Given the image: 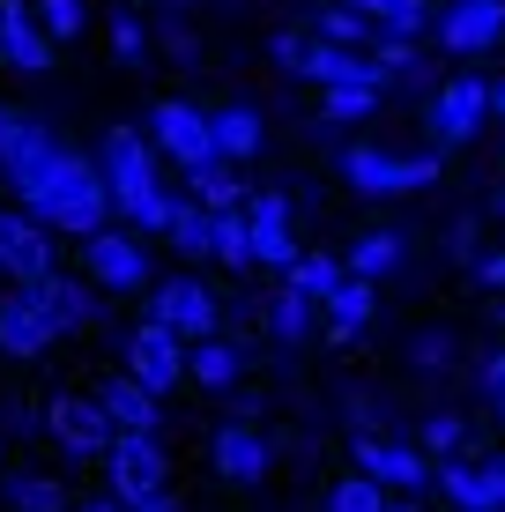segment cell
<instances>
[{"instance_id":"cell-21","label":"cell","mask_w":505,"mask_h":512,"mask_svg":"<svg viewBox=\"0 0 505 512\" xmlns=\"http://www.w3.org/2000/svg\"><path fill=\"white\" fill-rule=\"evenodd\" d=\"M97 401H104V409H112V423H119V431H156V386H142V379H104L97 386Z\"/></svg>"},{"instance_id":"cell-32","label":"cell","mask_w":505,"mask_h":512,"mask_svg":"<svg viewBox=\"0 0 505 512\" xmlns=\"http://www.w3.org/2000/svg\"><path fill=\"white\" fill-rule=\"evenodd\" d=\"M394 498H387V483H379V475H350V483H335V498H327V512H387Z\"/></svg>"},{"instance_id":"cell-17","label":"cell","mask_w":505,"mask_h":512,"mask_svg":"<svg viewBox=\"0 0 505 512\" xmlns=\"http://www.w3.org/2000/svg\"><path fill=\"white\" fill-rule=\"evenodd\" d=\"M439 38L454 45V52H483V45H498V38H505V0H446Z\"/></svg>"},{"instance_id":"cell-20","label":"cell","mask_w":505,"mask_h":512,"mask_svg":"<svg viewBox=\"0 0 505 512\" xmlns=\"http://www.w3.org/2000/svg\"><path fill=\"white\" fill-rule=\"evenodd\" d=\"M372 305H379V297H372V275H342L335 282V290H327L320 297V312H327V327H335V334H357V327H372Z\"/></svg>"},{"instance_id":"cell-3","label":"cell","mask_w":505,"mask_h":512,"mask_svg":"<svg viewBox=\"0 0 505 512\" xmlns=\"http://www.w3.org/2000/svg\"><path fill=\"white\" fill-rule=\"evenodd\" d=\"M149 141H156V149H164L179 171H194V164H208V156H223V149H216V112H201V104H186V97L149 104Z\"/></svg>"},{"instance_id":"cell-12","label":"cell","mask_w":505,"mask_h":512,"mask_svg":"<svg viewBox=\"0 0 505 512\" xmlns=\"http://www.w3.org/2000/svg\"><path fill=\"white\" fill-rule=\"evenodd\" d=\"M52 149H60V141H52V127H45L38 112H23V104H0V171H8V186L30 179V171H38Z\"/></svg>"},{"instance_id":"cell-28","label":"cell","mask_w":505,"mask_h":512,"mask_svg":"<svg viewBox=\"0 0 505 512\" xmlns=\"http://www.w3.org/2000/svg\"><path fill=\"white\" fill-rule=\"evenodd\" d=\"M186 179H194V201H208V208H238L246 201V186L231 179V156H208V164H194Z\"/></svg>"},{"instance_id":"cell-36","label":"cell","mask_w":505,"mask_h":512,"mask_svg":"<svg viewBox=\"0 0 505 512\" xmlns=\"http://www.w3.org/2000/svg\"><path fill=\"white\" fill-rule=\"evenodd\" d=\"M461 431H468V416H454V409L424 416V453H454V446H461Z\"/></svg>"},{"instance_id":"cell-30","label":"cell","mask_w":505,"mask_h":512,"mask_svg":"<svg viewBox=\"0 0 505 512\" xmlns=\"http://www.w3.org/2000/svg\"><path fill=\"white\" fill-rule=\"evenodd\" d=\"M312 305H320V297H305L298 282H290L283 297H268V327L283 334V342H305V334H312Z\"/></svg>"},{"instance_id":"cell-39","label":"cell","mask_w":505,"mask_h":512,"mask_svg":"<svg viewBox=\"0 0 505 512\" xmlns=\"http://www.w3.org/2000/svg\"><path fill=\"white\" fill-rule=\"evenodd\" d=\"M483 394H505V342L483 357Z\"/></svg>"},{"instance_id":"cell-40","label":"cell","mask_w":505,"mask_h":512,"mask_svg":"<svg viewBox=\"0 0 505 512\" xmlns=\"http://www.w3.org/2000/svg\"><path fill=\"white\" fill-rule=\"evenodd\" d=\"M134 512H186V505L171 498V483H164V490H149V498H134Z\"/></svg>"},{"instance_id":"cell-35","label":"cell","mask_w":505,"mask_h":512,"mask_svg":"<svg viewBox=\"0 0 505 512\" xmlns=\"http://www.w3.org/2000/svg\"><path fill=\"white\" fill-rule=\"evenodd\" d=\"M30 8H38V23L52 30V38H75V30L90 23V8H82V0H30Z\"/></svg>"},{"instance_id":"cell-38","label":"cell","mask_w":505,"mask_h":512,"mask_svg":"<svg viewBox=\"0 0 505 512\" xmlns=\"http://www.w3.org/2000/svg\"><path fill=\"white\" fill-rule=\"evenodd\" d=\"M112 45H119V52L134 60V52H142L149 38H142V23H134V15H119V23H112Z\"/></svg>"},{"instance_id":"cell-23","label":"cell","mask_w":505,"mask_h":512,"mask_svg":"<svg viewBox=\"0 0 505 512\" xmlns=\"http://www.w3.org/2000/svg\"><path fill=\"white\" fill-rule=\"evenodd\" d=\"M171 245L186 260H216V208L208 201H179L171 208Z\"/></svg>"},{"instance_id":"cell-33","label":"cell","mask_w":505,"mask_h":512,"mask_svg":"<svg viewBox=\"0 0 505 512\" xmlns=\"http://www.w3.org/2000/svg\"><path fill=\"white\" fill-rule=\"evenodd\" d=\"M8 505H15V512H67V490L52 483V475H15V483H8Z\"/></svg>"},{"instance_id":"cell-26","label":"cell","mask_w":505,"mask_h":512,"mask_svg":"<svg viewBox=\"0 0 505 512\" xmlns=\"http://www.w3.org/2000/svg\"><path fill=\"white\" fill-rule=\"evenodd\" d=\"M402 253H409V238H402V231H364V238L350 245V268L379 282L387 268H402Z\"/></svg>"},{"instance_id":"cell-34","label":"cell","mask_w":505,"mask_h":512,"mask_svg":"<svg viewBox=\"0 0 505 512\" xmlns=\"http://www.w3.org/2000/svg\"><path fill=\"white\" fill-rule=\"evenodd\" d=\"M312 30L335 38V45H364V38H372V15H357L350 0H342V8H320V23H312Z\"/></svg>"},{"instance_id":"cell-29","label":"cell","mask_w":505,"mask_h":512,"mask_svg":"<svg viewBox=\"0 0 505 512\" xmlns=\"http://www.w3.org/2000/svg\"><path fill=\"white\" fill-rule=\"evenodd\" d=\"M216 260H223V268H246V260H253V223H246V201H238V208H216Z\"/></svg>"},{"instance_id":"cell-18","label":"cell","mask_w":505,"mask_h":512,"mask_svg":"<svg viewBox=\"0 0 505 512\" xmlns=\"http://www.w3.org/2000/svg\"><path fill=\"white\" fill-rule=\"evenodd\" d=\"M439 490L454 498L461 512H505V461H483V468H439Z\"/></svg>"},{"instance_id":"cell-15","label":"cell","mask_w":505,"mask_h":512,"mask_svg":"<svg viewBox=\"0 0 505 512\" xmlns=\"http://www.w3.org/2000/svg\"><path fill=\"white\" fill-rule=\"evenodd\" d=\"M483 112H491V82H476V75H454L439 97H431V112H424V119H431V134H439V141H468Z\"/></svg>"},{"instance_id":"cell-46","label":"cell","mask_w":505,"mask_h":512,"mask_svg":"<svg viewBox=\"0 0 505 512\" xmlns=\"http://www.w3.org/2000/svg\"><path fill=\"white\" fill-rule=\"evenodd\" d=\"M498 461H505V453H498Z\"/></svg>"},{"instance_id":"cell-11","label":"cell","mask_w":505,"mask_h":512,"mask_svg":"<svg viewBox=\"0 0 505 512\" xmlns=\"http://www.w3.org/2000/svg\"><path fill=\"white\" fill-rule=\"evenodd\" d=\"M52 30L38 23V8L30 0H0V60L23 67V75H52Z\"/></svg>"},{"instance_id":"cell-44","label":"cell","mask_w":505,"mask_h":512,"mask_svg":"<svg viewBox=\"0 0 505 512\" xmlns=\"http://www.w3.org/2000/svg\"><path fill=\"white\" fill-rule=\"evenodd\" d=\"M491 401H498V416H505V394H491Z\"/></svg>"},{"instance_id":"cell-9","label":"cell","mask_w":505,"mask_h":512,"mask_svg":"<svg viewBox=\"0 0 505 512\" xmlns=\"http://www.w3.org/2000/svg\"><path fill=\"white\" fill-rule=\"evenodd\" d=\"M60 334L67 327L45 312V297L30 290V282H15V297H0V349H8V357H45Z\"/></svg>"},{"instance_id":"cell-7","label":"cell","mask_w":505,"mask_h":512,"mask_svg":"<svg viewBox=\"0 0 505 512\" xmlns=\"http://www.w3.org/2000/svg\"><path fill=\"white\" fill-rule=\"evenodd\" d=\"M82 268H90V282H104V290H142L149 282V245L142 231H90V245H82Z\"/></svg>"},{"instance_id":"cell-45","label":"cell","mask_w":505,"mask_h":512,"mask_svg":"<svg viewBox=\"0 0 505 512\" xmlns=\"http://www.w3.org/2000/svg\"><path fill=\"white\" fill-rule=\"evenodd\" d=\"M387 512H416V505H387Z\"/></svg>"},{"instance_id":"cell-2","label":"cell","mask_w":505,"mask_h":512,"mask_svg":"<svg viewBox=\"0 0 505 512\" xmlns=\"http://www.w3.org/2000/svg\"><path fill=\"white\" fill-rule=\"evenodd\" d=\"M156 141H142L134 127H112L97 141V164L104 179H112V208L134 223V231H171V208H179V193L164 186V171H156Z\"/></svg>"},{"instance_id":"cell-14","label":"cell","mask_w":505,"mask_h":512,"mask_svg":"<svg viewBox=\"0 0 505 512\" xmlns=\"http://www.w3.org/2000/svg\"><path fill=\"white\" fill-rule=\"evenodd\" d=\"M357 468L379 475V483H439V453L424 446H402V438H357Z\"/></svg>"},{"instance_id":"cell-5","label":"cell","mask_w":505,"mask_h":512,"mask_svg":"<svg viewBox=\"0 0 505 512\" xmlns=\"http://www.w3.org/2000/svg\"><path fill=\"white\" fill-rule=\"evenodd\" d=\"M45 431L60 438L75 461H104V453H112V438H119V423H112V409H104V401L60 394V401L45 409Z\"/></svg>"},{"instance_id":"cell-43","label":"cell","mask_w":505,"mask_h":512,"mask_svg":"<svg viewBox=\"0 0 505 512\" xmlns=\"http://www.w3.org/2000/svg\"><path fill=\"white\" fill-rule=\"evenodd\" d=\"M491 112H505V82H498V90H491Z\"/></svg>"},{"instance_id":"cell-27","label":"cell","mask_w":505,"mask_h":512,"mask_svg":"<svg viewBox=\"0 0 505 512\" xmlns=\"http://www.w3.org/2000/svg\"><path fill=\"white\" fill-rule=\"evenodd\" d=\"M216 149L231 156V164L260 149V112H253V104H223V112H216Z\"/></svg>"},{"instance_id":"cell-25","label":"cell","mask_w":505,"mask_h":512,"mask_svg":"<svg viewBox=\"0 0 505 512\" xmlns=\"http://www.w3.org/2000/svg\"><path fill=\"white\" fill-rule=\"evenodd\" d=\"M372 104H379V82H327V90H320V112L335 119V127L372 119Z\"/></svg>"},{"instance_id":"cell-16","label":"cell","mask_w":505,"mask_h":512,"mask_svg":"<svg viewBox=\"0 0 505 512\" xmlns=\"http://www.w3.org/2000/svg\"><path fill=\"white\" fill-rule=\"evenodd\" d=\"M246 223H253V260H268V268H290V260H298V245H290V201L275 186H260L246 201Z\"/></svg>"},{"instance_id":"cell-41","label":"cell","mask_w":505,"mask_h":512,"mask_svg":"<svg viewBox=\"0 0 505 512\" xmlns=\"http://www.w3.org/2000/svg\"><path fill=\"white\" fill-rule=\"evenodd\" d=\"M75 512H134V505H127V498H119V490H112V498H82Z\"/></svg>"},{"instance_id":"cell-22","label":"cell","mask_w":505,"mask_h":512,"mask_svg":"<svg viewBox=\"0 0 505 512\" xmlns=\"http://www.w3.org/2000/svg\"><path fill=\"white\" fill-rule=\"evenodd\" d=\"M30 290L45 297V312L60 327H90L97 320V290H90V282H75V275H60V268H52L45 282H30Z\"/></svg>"},{"instance_id":"cell-13","label":"cell","mask_w":505,"mask_h":512,"mask_svg":"<svg viewBox=\"0 0 505 512\" xmlns=\"http://www.w3.org/2000/svg\"><path fill=\"white\" fill-rule=\"evenodd\" d=\"M156 320L164 327H179L186 342H201V334H216V290L208 282H194V275H179V282H156Z\"/></svg>"},{"instance_id":"cell-6","label":"cell","mask_w":505,"mask_h":512,"mask_svg":"<svg viewBox=\"0 0 505 512\" xmlns=\"http://www.w3.org/2000/svg\"><path fill=\"white\" fill-rule=\"evenodd\" d=\"M127 372L142 379V386H156V394H171V386L186 379V334L164 327V320L149 312V320L127 334Z\"/></svg>"},{"instance_id":"cell-31","label":"cell","mask_w":505,"mask_h":512,"mask_svg":"<svg viewBox=\"0 0 505 512\" xmlns=\"http://www.w3.org/2000/svg\"><path fill=\"white\" fill-rule=\"evenodd\" d=\"M283 275H290V282H298V290H305V297H327V290H335V282H342V275H350V268H342V260H335V253H298V260H290V268H283Z\"/></svg>"},{"instance_id":"cell-42","label":"cell","mask_w":505,"mask_h":512,"mask_svg":"<svg viewBox=\"0 0 505 512\" xmlns=\"http://www.w3.org/2000/svg\"><path fill=\"white\" fill-rule=\"evenodd\" d=\"M483 282H491V290H505V253H491V260H483V268H476Z\"/></svg>"},{"instance_id":"cell-10","label":"cell","mask_w":505,"mask_h":512,"mask_svg":"<svg viewBox=\"0 0 505 512\" xmlns=\"http://www.w3.org/2000/svg\"><path fill=\"white\" fill-rule=\"evenodd\" d=\"M52 223L45 216H8V208H0V275H15V282H45L52 275Z\"/></svg>"},{"instance_id":"cell-37","label":"cell","mask_w":505,"mask_h":512,"mask_svg":"<svg viewBox=\"0 0 505 512\" xmlns=\"http://www.w3.org/2000/svg\"><path fill=\"white\" fill-rule=\"evenodd\" d=\"M446 357H454V334H424V342H416V364H424V372H446Z\"/></svg>"},{"instance_id":"cell-4","label":"cell","mask_w":505,"mask_h":512,"mask_svg":"<svg viewBox=\"0 0 505 512\" xmlns=\"http://www.w3.org/2000/svg\"><path fill=\"white\" fill-rule=\"evenodd\" d=\"M342 171H350L357 193H379V201L439 186V156H431V149H424V156H387V149H372V141H357V149L342 156Z\"/></svg>"},{"instance_id":"cell-24","label":"cell","mask_w":505,"mask_h":512,"mask_svg":"<svg viewBox=\"0 0 505 512\" xmlns=\"http://www.w3.org/2000/svg\"><path fill=\"white\" fill-rule=\"evenodd\" d=\"M238 372H246V357H238L223 334H201V342L186 349V379H194V386H231Z\"/></svg>"},{"instance_id":"cell-1","label":"cell","mask_w":505,"mask_h":512,"mask_svg":"<svg viewBox=\"0 0 505 512\" xmlns=\"http://www.w3.org/2000/svg\"><path fill=\"white\" fill-rule=\"evenodd\" d=\"M15 193H23L30 216H45L52 231H75V238L104 231V216H112V179H104V164H90V156H75V149H52L30 179H15Z\"/></svg>"},{"instance_id":"cell-8","label":"cell","mask_w":505,"mask_h":512,"mask_svg":"<svg viewBox=\"0 0 505 512\" xmlns=\"http://www.w3.org/2000/svg\"><path fill=\"white\" fill-rule=\"evenodd\" d=\"M104 468H112V490L127 505L171 483V461H164V446H156V431H119L112 453H104Z\"/></svg>"},{"instance_id":"cell-19","label":"cell","mask_w":505,"mask_h":512,"mask_svg":"<svg viewBox=\"0 0 505 512\" xmlns=\"http://www.w3.org/2000/svg\"><path fill=\"white\" fill-rule=\"evenodd\" d=\"M216 468L231 475V483H260V475H268V438H260L253 423H223L216 431Z\"/></svg>"}]
</instances>
